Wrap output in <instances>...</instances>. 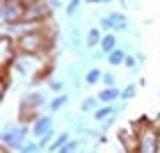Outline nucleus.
Segmentation results:
<instances>
[{"label":"nucleus","mask_w":160,"mask_h":153,"mask_svg":"<svg viewBox=\"0 0 160 153\" xmlns=\"http://www.w3.org/2000/svg\"><path fill=\"white\" fill-rule=\"evenodd\" d=\"M82 9V2L80 0H71V2H67V7H64V16L69 18V23H76L78 21V12Z\"/></svg>","instance_id":"2eb2a0df"},{"label":"nucleus","mask_w":160,"mask_h":153,"mask_svg":"<svg viewBox=\"0 0 160 153\" xmlns=\"http://www.w3.org/2000/svg\"><path fill=\"white\" fill-rule=\"evenodd\" d=\"M98 27L103 30L105 34H110V32H126L130 23H128V16L123 12H110V14H101L98 16Z\"/></svg>","instance_id":"39448f33"},{"label":"nucleus","mask_w":160,"mask_h":153,"mask_svg":"<svg viewBox=\"0 0 160 153\" xmlns=\"http://www.w3.org/2000/svg\"><path fill=\"white\" fill-rule=\"evenodd\" d=\"M103 87H117V76L112 71H103Z\"/></svg>","instance_id":"5701e85b"},{"label":"nucleus","mask_w":160,"mask_h":153,"mask_svg":"<svg viewBox=\"0 0 160 153\" xmlns=\"http://www.w3.org/2000/svg\"><path fill=\"white\" fill-rule=\"evenodd\" d=\"M67 78L71 80V85H73V89H80L85 82V71L78 67V64H71V67L67 69Z\"/></svg>","instance_id":"f8f14e48"},{"label":"nucleus","mask_w":160,"mask_h":153,"mask_svg":"<svg viewBox=\"0 0 160 153\" xmlns=\"http://www.w3.org/2000/svg\"><path fill=\"white\" fill-rule=\"evenodd\" d=\"M101 50H103L105 55H112L114 50L119 48V39H117V34L114 32H110V34H103V41H101V46H98Z\"/></svg>","instance_id":"4468645a"},{"label":"nucleus","mask_w":160,"mask_h":153,"mask_svg":"<svg viewBox=\"0 0 160 153\" xmlns=\"http://www.w3.org/2000/svg\"><path fill=\"white\" fill-rule=\"evenodd\" d=\"M153 128H156L158 133H160V112H158V114L153 116Z\"/></svg>","instance_id":"c756f323"},{"label":"nucleus","mask_w":160,"mask_h":153,"mask_svg":"<svg viewBox=\"0 0 160 153\" xmlns=\"http://www.w3.org/2000/svg\"><path fill=\"white\" fill-rule=\"evenodd\" d=\"M18 153H41V149H39V144L34 142V140H30V142H28V144H25V146L21 149Z\"/></svg>","instance_id":"393cba45"},{"label":"nucleus","mask_w":160,"mask_h":153,"mask_svg":"<svg viewBox=\"0 0 160 153\" xmlns=\"http://www.w3.org/2000/svg\"><path fill=\"white\" fill-rule=\"evenodd\" d=\"M103 30H101L98 25H92L89 30L85 32V48L87 50H96L98 46H101V41H103Z\"/></svg>","instance_id":"9d476101"},{"label":"nucleus","mask_w":160,"mask_h":153,"mask_svg":"<svg viewBox=\"0 0 160 153\" xmlns=\"http://www.w3.org/2000/svg\"><path fill=\"white\" fill-rule=\"evenodd\" d=\"M0 153H14V151H9V149H5V146H0Z\"/></svg>","instance_id":"7c9ffc66"},{"label":"nucleus","mask_w":160,"mask_h":153,"mask_svg":"<svg viewBox=\"0 0 160 153\" xmlns=\"http://www.w3.org/2000/svg\"><path fill=\"white\" fill-rule=\"evenodd\" d=\"M18 48H16V41L12 37H7V34H0V69H2V73L12 69V64L16 62L18 57Z\"/></svg>","instance_id":"423d86ee"},{"label":"nucleus","mask_w":160,"mask_h":153,"mask_svg":"<svg viewBox=\"0 0 160 153\" xmlns=\"http://www.w3.org/2000/svg\"><path fill=\"white\" fill-rule=\"evenodd\" d=\"M126 57H128V50L123 48V46H119L112 55H108V64H110V67H123Z\"/></svg>","instance_id":"dca6fc26"},{"label":"nucleus","mask_w":160,"mask_h":153,"mask_svg":"<svg viewBox=\"0 0 160 153\" xmlns=\"http://www.w3.org/2000/svg\"><path fill=\"white\" fill-rule=\"evenodd\" d=\"M135 60H137V64L142 67V64L147 62V57H144V53H140V50H135Z\"/></svg>","instance_id":"cd10ccee"},{"label":"nucleus","mask_w":160,"mask_h":153,"mask_svg":"<svg viewBox=\"0 0 160 153\" xmlns=\"http://www.w3.org/2000/svg\"><path fill=\"white\" fill-rule=\"evenodd\" d=\"M55 137H57V130H53V133H48L46 137H41V140L37 142V144H39V149H41V153H43V151H48V146H50V144L55 142Z\"/></svg>","instance_id":"4be33fe9"},{"label":"nucleus","mask_w":160,"mask_h":153,"mask_svg":"<svg viewBox=\"0 0 160 153\" xmlns=\"http://www.w3.org/2000/svg\"><path fill=\"white\" fill-rule=\"evenodd\" d=\"M101 107V101H98V96H85L82 101H80V114H94Z\"/></svg>","instance_id":"ddd939ff"},{"label":"nucleus","mask_w":160,"mask_h":153,"mask_svg":"<svg viewBox=\"0 0 160 153\" xmlns=\"http://www.w3.org/2000/svg\"><path fill=\"white\" fill-rule=\"evenodd\" d=\"M0 142H2L5 149L18 153L30 142V126H25V123H5L2 133H0Z\"/></svg>","instance_id":"f03ea898"},{"label":"nucleus","mask_w":160,"mask_h":153,"mask_svg":"<svg viewBox=\"0 0 160 153\" xmlns=\"http://www.w3.org/2000/svg\"><path fill=\"white\" fill-rule=\"evenodd\" d=\"M119 142L126 153H135L137 149V130L135 126H128V128H121L119 130Z\"/></svg>","instance_id":"1a4fd4ad"},{"label":"nucleus","mask_w":160,"mask_h":153,"mask_svg":"<svg viewBox=\"0 0 160 153\" xmlns=\"http://www.w3.org/2000/svg\"><path fill=\"white\" fill-rule=\"evenodd\" d=\"M9 85H12V73L7 71V73H2V96H7V91H9Z\"/></svg>","instance_id":"a878e982"},{"label":"nucleus","mask_w":160,"mask_h":153,"mask_svg":"<svg viewBox=\"0 0 160 153\" xmlns=\"http://www.w3.org/2000/svg\"><path fill=\"white\" fill-rule=\"evenodd\" d=\"M48 89H50V94H55V96L64 94V80L62 78H48Z\"/></svg>","instance_id":"412c9836"},{"label":"nucleus","mask_w":160,"mask_h":153,"mask_svg":"<svg viewBox=\"0 0 160 153\" xmlns=\"http://www.w3.org/2000/svg\"><path fill=\"white\" fill-rule=\"evenodd\" d=\"M135 130H137L135 153H160V133L153 128V121L140 119L135 123Z\"/></svg>","instance_id":"f257e3e1"},{"label":"nucleus","mask_w":160,"mask_h":153,"mask_svg":"<svg viewBox=\"0 0 160 153\" xmlns=\"http://www.w3.org/2000/svg\"><path fill=\"white\" fill-rule=\"evenodd\" d=\"M137 87H140V85H135V82H128L126 87H123V89H121V103H128V101H133L137 96V91H140Z\"/></svg>","instance_id":"aec40b11"},{"label":"nucleus","mask_w":160,"mask_h":153,"mask_svg":"<svg viewBox=\"0 0 160 153\" xmlns=\"http://www.w3.org/2000/svg\"><path fill=\"white\" fill-rule=\"evenodd\" d=\"M96 96L101 101V105H112V103H119L121 101V89L119 87H103Z\"/></svg>","instance_id":"9b49d317"},{"label":"nucleus","mask_w":160,"mask_h":153,"mask_svg":"<svg viewBox=\"0 0 160 153\" xmlns=\"http://www.w3.org/2000/svg\"><path fill=\"white\" fill-rule=\"evenodd\" d=\"M117 116H119V114H114V116H110V119H105L103 123H98V130H101V133H103V135H105V133H108V130H110V128L114 126V121H117Z\"/></svg>","instance_id":"b1692460"},{"label":"nucleus","mask_w":160,"mask_h":153,"mask_svg":"<svg viewBox=\"0 0 160 153\" xmlns=\"http://www.w3.org/2000/svg\"><path fill=\"white\" fill-rule=\"evenodd\" d=\"M67 103H69V94H60V96H53V98H50V103H48L46 110H48V112H60L62 107H67Z\"/></svg>","instance_id":"a211bd4d"},{"label":"nucleus","mask_w":160,"mask_h":153,"mask_svg":"<svg viewBox=\"0 0 160 153\" xmlns=\"http://www.w3.org/2000/svg\"><path fill=\"white\" fill-rule=\"evenodd\" d=\"M23 5H25V18L23 21H32V23H41V25L50 23V16H53L50 2H43V0H23Z\"/></svg>","instance_id":"20e7f679"},{"label":"nucleus","mask_w":160,"mask_h":153,"mask_svg":"<svg viewBox=\"0 0 160 153\" xmlns=\"http://www.w3.org/2000/svg\"><path fill=\"white\" fill-rule=\"evenodd\" d=\"M71 140H73V137H71V133H67V130H64V133H57L55 142L48 146V151H46V153H57V151H60V149L64 146V144H69Z\"/></svg>","instance_id":"f3484780"},{"label":"nucleus","mask_w":160,"mask_h":153,"mask_svg":"<svg viewBox=\"0 0 160 153\" xmlns=\"http://www.w3.org/2000/svg\"><path fill=\"white\" fill-rule=\"evenodd\" d=\"M85 153H98V151H96V149H92V151H85Z\"/></svg>","instance_id":"2f4dec72"},{"label":"nucleus","mask_w":160,"mask_h":153,"mask_svg":"<svg viewBox=\"0 0 160 153\" xmlns=\"http://www.w3.org/2000/svg\"><path fill=\"white\" fill-rule=\"evenodd\" d=\"M25 18L23 0H0V27L16 25Z\"/></svg>","instance_id":"7ed1b4c3"},{"label":"nucleus","mask_w":160,"mask_h":153,"mask_svg":"<svg viewBox=\"0 0 160 153\" xmlns=\"http://www.w3.org/2000/svg\"><path fill=\"white\" fill-rule=\"evenodd\" d=\"M50 7H53V12H55V9H64V7H67V2H60V0H53V2H50Z\"/></svg>","instance_id":"c85d7f7f"},{"label":"nucleus","mask_w":160,"mask_h":153,"mask_svg":"<svg viewBox=\"0 0 160 153\" xmlns=\"http://www.w3.org/2000/svg\"><path fill=\"white\" fill-rule=\"evenodd\" d=\"M53 130H55V119L50 114H41L39 119L30 126V137L34 142H39L41 137H46L48 133H53Z\"/></svg>","instance_id":"6e6552de"},{"label":"nucleus","mask_w":160,"mask_h":153,"mask_svg":"<svg viewBox=\"0 0 160 153\" xmlns=\"http://www.w3.org/2000/svg\"><path fill=\"white\" fill-rule=\"evenodd\" d=\"M67 43L69 48L73 50L76 55H82L85 53V34H82V27H80V23L76 21V23H69V32H67Z\"/></svg>","instance_id":"0eeeda50"},{"label":"nucleus","mask_w":160,"mask_h":153,"mask_svg":"<svg viewBox=\"0 0 160 153\" xmlns=\"http://www.w3.org/2000/svg\"><path fill=\"white\" fill-rule=\"evenodd\" d=\"M98 82H103V69L101 67H92L85 73V85H98Z\"/></svg>","instance_id":"6ab92c4d"},{"label":"nucleus","mask_w":160,"mask_h":153,"mask_svg":"<svg viewBox=\"0 0 160 153\" xmlns=\"http://www.w3.org/2000/svg\"><path fill=\"white\" fill-rule=\"evenodd\" d=\"M92 60H94V62H101V60H108V55H105L101 48H96V50H92Z\"/></svg>","instance_id":"bb28decb"}]
</instances>
